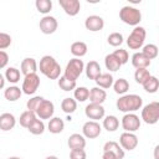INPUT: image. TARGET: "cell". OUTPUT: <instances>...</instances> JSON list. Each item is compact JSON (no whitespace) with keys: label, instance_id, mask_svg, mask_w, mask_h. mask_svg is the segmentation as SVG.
Here are the masks:
<instances>
[{"label":"cell","instance_id":"46","mask_svg":"<svg viewBox=\"0 0 159 159\" xmlns=\"http://www.w3.org/2000/svg\"><path fill=\"white\" fill-rule=\"evenodd\" d=\"M102 159H118V157L112 152H103Z\"/></svg>","mask_w":159,"mask_h":159},{"label":"cell","instance_id":"6","mask_svg":"<svg viewBox=\"0 0 159 159\" xmlns=\"http://www.w3.org/2000/svg\"><path fill=\"white\" fill-rule=\"evenodd\" d=\"M142 119L147 124H155L159 120V102L154 101L142 108Z\"/></svg>","mask_w":159,"mask_h":159},{"label":"cell","instance_id":"29","mask_svg":"<svg viewBox=\"0 0 159 159\" xmlns=\"http://www.w3.org/2000/svg\"><path fill=\"white\" fill-rule=\"evenodd\" d=\"M37 118V116H36V113L35 112H32V111H25V112H22L21 113V116H20V119H19V122H20V125L21 127H24V128H29V125L35 120Z\"/></svg>","mask_w":159,"mask_h":159},{"label":"cell","instance_id":"1","mask_svg":"<svg viewBox=\"0 0 159 159\" xmlns=\"http://www.w3.org/2000/svg\"><path fill=\"white\" fill-rule=\"evenodd\" d=\"M118 111L123 113H133L143 107V99L138 94H123L117 99L116 103Z\"/></svg>","mask_w":159,"mask_h":159},{"label":"cell","instance_id":"16","mask_svg":"<svg viewBox=\"0 0 159 159\" xmlns=\"http://www.w3.org/2000/svg\"><path fill=\"white\" fill-rule=\"evenodd\" d=\"M20 68H21V73L24 76H27V75H31V73H36L37 72V68H39V65H37V62H36L35 58L26 57V58H24L21 61Z\"/></svg>","mask_w":159,"mask_h":159},{"label":"cell","instance_id":"10","mask_svg":"<svg viewBox=\"0 0 159 159\" xmlns=\"http://www.w3.org/2000/svg\"><path fill=\"white\" fill-rule=\"evenodd\" d=\"M102 132V127L97 120H88L82 127V134L88 139H94L99 137Z\"/></svg>","mask_w":159,"mask_h":159},{"label":"cell","instance_id":"21","mask_svg":"<svg viewBox=\"0 0 159 159\" xmlns=\"http://www.w3.org/2000/svg\"><path fill=\"white\" fill-rule=\"evenodd\" d=\"M150 60L143 52H135L132 56V65L135 68H148L150 66Z\"/></svg>","mask_w":159,"mask_h":159},{"label":"cell","instance_id":"50","mask_svg":"<svg viewBox=\"0 0 159 159\" xmlns=\"http://www.w3.org/2000/svg\"><path fill=\"white\" fill-rule=\"evenodd\" d=\"M7 159H21L20 157H9Z\"/></svg>","mask_w":159,"mask_h":159},{"label":"cell","instance_id":"20","mask_svg":"<svg viewBox=\"0 0 159 159\" xmlns=\"http://www.w3.org/2000/svg\"><path fill=\"white\" fill-rule=\"evenodd\" d=\"M107 98V93L101 87H93L89 89V102L96 104H102Z\"/></svg>","mask_w":159,"mask_h":159},{"label":"cell","instance_id":"42","mask_svg":"<svg viewBox=\"0 0 159 159\" xmlns=\"http://www.w3.org/2000/svg\"><path fill=\"white\" fill-rule=\"evenodd\" d=\"M12 40H11V36L6 32H0V48L1 51H4L5 48H7L10 45H11Z\"/></svg>","mask_w":159,"mask_h":159},{"label":"cell","instance_id":"43","mask_svg":"<svg viewBox=\"0 0 159 159\" xmlns=\"http://www.w3.org/2000/svg\"><path fill=\"white\" fill-rule=\"evenodd\" d=\"M113 55L119 60V62H120L122 65L127 63L128 60H129V55H128L127 50H124V48H118V50H116V51L113 52Z\"/></svg>","mask_w":159,"mask_h":159},{"label":"cell","instance_id":"25","mask_svg":"<svg viewBox=\"0 0 159 159\" xmlns=\"http://www.w3.org/2000/svg\"><path fill=\"white\" fill-rule=\"evenodd\" d=\"M87 50H88L87 43L83 41H76L71 45V53L77 58L83 57L87 53Z\"/></svg>","mask_w":159,"mask_h":159},{"label":"cell","instance_id":"14","mask_svg":"<svg viewBox=\"0 0 159 159\" xmlns=\"http://www.w3.org/2000/svg\"><path fill=\"white\" fill-rule=\"evenodd\" d=\"M84 27L92 32L101 31L104 27V20L98 15H89L84 20Z\"/></svg>","mask_w":159,"mask_h":159},{"label":"cell","instance_id":"44","mask_svg":"<svg viewBox=\"0 0 159 159\" xmlns=\"http://www.w3.org/2000/svg\"><path fill=\"white\" fill-rule=\"evenodd\" d=\"M87 154L84 149H72L70 152V159H86Z\"/></svg>","mask_w":159,"mask_h":159},{"label":"cell","instance_id":"31","mask_svg":"<svg viewBox=\"0 0 159 159\" xmlns=\"http://www.w3.org/2000/svg\"><path fill=\"white\" fill-rule=\"evenodd\" d=\"M4 76H5L6 81H9L10 83H17L21 78V71L17 70L16 67H7Z\"/></svg>","mask_w":159,"mask_h":159},{"label":"cell","instance_id":"40","mask_svg":"<svg viewBox=\"0 0 159 159\" xmlns=\"http://www.w3.org/2000/svg\"><path fill=\"white\" fill-rule=\"evenodd\" d=\"M107 41L111 46L113 47H118L123 43V35L119 34V32H112L109 34V36L107 37Z\"/></svg>","mask_w":159,"mask_h":159},{"label":"cell","instance_id":"34","mask_svg":"<svg viewBox=\"0 0 159 159\" xmlns=\"http://www.w3.org/2000/svg\"><path fill=\"white\" fill-rule=\"evenodd\" d=\"M27 130H29L31 134H34V135H40V134H42V133L45 132V123L42 122V119L36 118V119L29 125Z\"/></svg>","mask_w":159,"mask_h":159},{"label":"cell","instance_id":"11","mask_svg":"<svg viewBox=\"0 0 159 159\" xmlns=\"http://www.w3.org/2000/svg\"><path fill=\"white\" fill-rule=\"evenodd\" d=\"M39 26H40V30H41L42 34H45V35H51V34H53V32L57 30L58 22H57V20H56V17L50 16V15H46V16H43V17L40 20Z\"/></svg>","mask_w":159,"mask_h":159},{"label":"cell","instance_id":"41","mask_svg":"<svg viewBox=\"0 0 159 159\" xmlns=\"http://www.w3.org/2000/svg\"><path fill=\"white\" fill-rule=\"evenodd\" d=\"M43 99H45V98L41 97V96H35V97L30 98V99L26 102V107H27V109H29V111H32V112H36L37 108H39V106L42 103Z\"/></svg>","mask_w":159,"mask_h":159},{"label":"cell","instance_id":"8","mask_svg":"<svg viewBox=\"0 0 159 159\" xmlns=\"http://www.w3.org/2000/svg\"><path fill=\"white\" fill-rule=\"evenodd\" d=\"M120 124L125 132L134 133L140 128V119L135 113H125L120 120Z\"/></svg>","mask_w":159,"mask_h":159},{"label":"cell","instance_id":"3","mask_svg":"<svg viewBox=\"0 0 159 159\" xmlns=\"http://www.w3.org/2000/svg\"><path fill=\"white\" fill-rule=\"evenodd\" d=\"M119 19L124 24L135 27V26H139V22L142 21V12L137 7L127 5L119 10Z\"/></svg>","mask_w":159,"mask_h":159},{"label":"cell","instance_id":"13","mask_svg":"<svg viewBox=\"0 0 159 159\" xmlns=\"http://www.w3.org/2000/svg\"><path fill=\"white\" fill-rule=\"evenodd\" d=\"M119 144L124 150H134L138 145V137L134 133L124 132L119 137Z\"/></svg>","mask_w":159,"mask_h":159},{"label":"cell","instance_id":"39","mask_svg":"<svg viewBox=\"0 0 159 159\" xmlns=\"http://www.w3.org/2000/svg\"><path fill=\"white\" fill-rule=\"evenodd\" d=\"M150 76L152 75H150V72H149L148 68H137L135 72H134V80L139 84H143Z\"/></svg>","mask_w":159,"mask_h":159},{"label":"cell","instance_id":"24","mask_svg":"<svg viewBox=\"0 0 159 159\" xmlns=\"http://www.w3.org/2000/svg\"><path fill=\"white\" fill-rule=\"evenodd\" d=\"M47 128L50 130V133L52 134H58L65 129V122L60 118V117H53L48 120Z\"/></svg>","mask_w":159,"mask_h":159},{"label":"cell","instance_id":"35","mask_svg":"<svg viewBox=\"0 0 159 159\" xmlns=\"http://www.w3.org/2000/svg\"><path fill=\"white\" fill-rule=\"evenodd\" d=\"M58 87L62 89V91H65V92H68V91H75L76 88H77V83H76V81H71V80H68V78H66L65 76H61L60 78H58Z\"/></svg>","mask_w":159,"mask_h":159},{"label":"cell","instance_id":"38","mask_svg":"<svg viewBox=\"0 0 159 159\" xmlns=\"http://www.w3.org/2000/svg\"><path fill=\"white\" fill-rule=\"evenodd\" d=\"M73 97L77 102H84L89 98V89L87 87H77L73 91Z\"/></svg>","mask_w":159,"mask_h":159},{"label":"cell","instance_id":"32","mask_svg":"<svg viewBox=\"0 0 159 159\" xmlns=\"http://www.w3.org/2000/svg\"><path fill=\"white\" fill-rule=\"evenodd\" d=\"M142 86H143V88H144L145 92H148V93H155L159 89V80L155 76H150Z\"/></svg>","mask_w":159,"mask_h":159},{"label":"cell","instance_id":"22","mask_svg":"<svg viewBox=\"0 0 159 159\" xmlns=\"http://www.w3.org/2000/svg\"><path fill=\"white\" fill-rule=\"evenodd\" d=\"M22 89L17 86H9L7 88H5L4 91V97L9 101V102H15L17 99H20V97L22 96Z\"/></svg>","mask_w":159,"mask_h":159},{"label":"cell","instance_id":"33","mask_svg":"<svg viewBox=\"0 0 159 159\" xmlns=\"http://www.w3.org/2000/svg\"><path fill=\"white\" fill-rule=\"evenodd\" d=\"M113 89L117 94H125L129 89V82L125 80V78H118L114 83H113Z\"/></svg>","mask_w":159,"mask_h":159},{"label":"cell","instance_id":"4","mask_svg":"<svg viewBox=\"0 0 159 159\" xmlns=\"http://www.w3.org/2000/svg\"><path fill=\"white\" fill-rule=\"evenodd\" d=\"M84 63L82 60L77 58V57H73L71 58L67 65H66V68H65V73L63 76L71 81H77V78L82 75V72L84 71Z\"/></svg>","mask_w":159,"mask_h":159},{"label":"cell","instance_id":"47","mask_svg":"<svg viewBox=\"0 0 159 159\" xmlns=\"http://www.w3.org/2000/svg\"><path fill=\"white\" fill-rule=\"evenodd\" d=\"M153 155H154V159H159V144L155 145L154 152H153Z\"/></svg>","mask_w":159,"mask_h":159},{"label":"cell","instance_id":"36","mask_svg":"<svg viewBox=\"0 0 159 159\" xmlns=\"http://www.w3.org/2000/svg\"><path fill=\"white\" fill-rule=\"evenodd\" d=\"M35 6L39 12H41L46 16V14H48L52 10V1L51 0H36Z\"/></svg>","mask_w":159,"mask_h":159},{"label":"cell","instance_id":"45","mask_svg":"<svg viewBox=\"0 0 159 159\" xmlns=\"http://www.w3.org/2000/svg\"><path fill=\"white\" fill-rule=\"evenodd\" d=\"M9 62V55L5 51H0V68H5Z\"/></svg>","mask_w":159,"mask_h":159},{"label":"cell","instance_id":"15","mask_svg":"<svg viewBox=\"0 0 159 159\" xmlns=\"http://www.w3.org/2000/svg\"><path fill=\"white\" fill-rule=\"evenodd\" d=\"M58 4L70 16H76L81 10V2L78 0H58Z\"/></svg>","mask_w":159,"mask_h":159},{"label":"cell","instance_id":"37","mask_svg":"<svg viewBox=\"0 0 159 159\" xmlns=\"http://www.w3.org/2000/svg\"><path fill=\"white\" fill-rule=\"evenodd\" d=\"M142 52H143V53L152 61L153 58H155V57L158 56V53H159V48H158V46L154 45V43H147V45L143 46Z\"/></svg>","mask_w":159,"mask_h":159},{"label":"cell","instance_id":"48","mask_svg":"<svg viewBox=\"0 0 159 159\" xmlns=\"http://www.w3.org/2000/svg\"><path fill=\"white\" fill-rule=\"evenodd\" d=\"M5 80H6L5 76H4V75H0V87H1V88L5 87Z\"/></svg>","mask_w":159,"mask_h":159},{"label":"cell","instance_id":"26","mask_svg":"<svg viewBox=\"0 0 159 159\" xmlns=\"http://www.w3.org/2000/svg\"><path fill=\"white\" fill-rule=\"evenodd\" d=\"M104 65H106V68L111 72H116L120 68L122 63L119 62V60L113 55V53H109L104 57Z\"/></svg>","mask_w":159,"mask_h":159},{"label":"cell","instance_id":"12","mask_svg":"<svg viewBox=\"0 0 159 159\" xmlns=\"http://www.w3.org/2000/svg\"><path fill=\"white\" fill-rule=\"evenodd\" d=\"M35 113H36L37 118H40V119H48L50 120L51 118H53L55 106H53V103L51 101L43 99L42 103L39 106V108H37V111Z\"/></svg>","mask_w":159,"mask_h":159},{"label":"cell","instance_id":"28","mask_svg":"<svg viewBox=\"0 0 159 159\" xmlns=\"http://www.w3.org/2000/svg\"><path fill=\"white\" fill-rule=\"evenodd\" d=\"M61 109L66 114H72L77 109V101L75 98H71V97L63 98L61 102Z\"/></svg>","mask_w":159,"mask_h":159},{"label":"cell","instance_id":"5","mask_svg":"<svg viewBox=\"0 0 159 159\" xmlns=\"http://www.w3.org/2000/svg\"><path fill=\"white\" fill-rule=\"evenodd\" d=\"M145 29L142 26H135L132 32L129 34L128 39H127V45L130 50H139L140 47H143L144 41H145Z\"/></svg>","mask_w":159,"mask_h":159},{"label":"cell","instance_id":"18","mask_svg":"<svg viewBox=\"0 0 159 159\" xmlns=\"http://www.w3.org/2000/svg\"><path fill=\"white\" fill-rule=\"evenodd\" d=\"M84 71H86L87 78L93 80V81H96V80L102 75L101 66H99V63H98L97 61H89V62L86 65Z\"/></svg>","mask_w":159,"mask_h":159},{"label":"cell","instance_id":"9","mask_svg":"<svg viewBox=\"0 0 159 159\" xmlns=\"http://www.w3.org/2000/svg\"><path fill=\"white\" fill-rule=\"evenodd\" d=\"M104 113H106V109L102 104L89 103L84 108V114L91 120H99V119L104 118Z\"/></svg>","mask_w":159,"mask_h":159},{"label":"cell","instance_id":"17","mask_svg":"<svg viewBox=\"0 0 159 159\" xmlns=\"http://www.w3.org/2000/svg\"><path fill=\"white\" fill-rule=\"evenodd\" d=\"M67 145L68 148L72 149H84L86 147V137L83 134H78V133H73L68 137L67 140Z\"/></svg>","mask_w":159,"mask_h":159},{"label":"cell","instance_id":"2","mask_svg":"<svg viewBox=\"0 0 159 159\" xmlns=\"http://www.w3.org/2000/svg\"><path fill=\"white\" fill-rule=\"evenodd\" d=\"M39 70L42 75H45L50 80H57L61 77V66L50 55H45L41 57L39 63Z\"/></svg>","mask_w":159,"mask_h":159},{"label":"cell","instance_id":"27","mask_svg":"<svg viewBox=\"0 0 159 159\" xmlns=\"http://www.w3.org/2000/svg\"><path fill=\"white\" fill-rule=\"evenodd\" d=\"M94 82L97 83V87H101V88H103V89H107V88L112 87L113 83H114V82H113V76H112L109 72L102 73Z\"/></svg>","mask_w":159,"mask_h":159},{"label":"cell","instance_id":"30","mask_svg":"<svg viewBox=\"0 0 159 159\" xmlns=\"http://www.w3.org/2000/svg\"><path fill=\"white\" fill-rule=\"evenodd\" d=\"M119 127V119L116 116H107L103 119V128L108 132H116Z\"/></svg>","mask_w":159,"mask_h":159},{"label":"cell","instance_id":"19","mask_svg":"<svg viewBox=\"0 0 159 159\" xmlns=\"http://www.w3.org/2000/svg\"><path fill=\"white\" fill-rule=\"evenodd\" d=\"M16 124V118L12 113H2L0 116V129L4 132L11 130Z\"/></svg>","mask_w":159,"mask_h":159},{"label":"cell","instance_id":"7","mask_svg":"<svg viewBox=\"0 0 159 159\" xmlns=\"http://www.w3.org/2000/svg\"><path fill=\"white\" fill-rule=\"evenodd\" d=\"M39 87H40V77L37 73H31V75H27L24 77L21 89L25 94H27V96L34 94Z\"/></svg>","mask_w":159,"mask_h":159},{"label":"cell","instance_id":"23","mask_svg":"<svg viewBox=\"0 0 159 159\" xmlns=\"http://www.w3.org/2000/svg\"><path fill=\"white\" fill-rule=\"evenodd\" d=\"M103 152H112V153H114L118 157V159H123L124 158V149L117 142H114V140L107 142L103 145Z\"/></svg>","mask_w":159,"mask_h":159},{"label":"cell","instance_id":"49","mask_svg":"<svg viewBox=\"0 0 159 159\" xmlns=\"http://www.w3.org/2000/svg\"><path fill=\"white\" fill-rule=\"evenodd\" d=\"M45 159H58L56 155H48V157H46Z\"/></svg>","mask_w":159,"mask_h":159}]
</instances>
